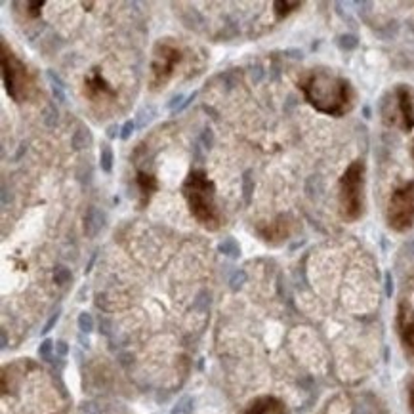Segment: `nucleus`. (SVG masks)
Instances as JSON below:
<instances>
[{
    "mask_svg": "<svg viewBox=\"0 0 414 414\" xmlns=\"http://www.w3.org/2000/svg\"><path fill=\"white\" fill-rule=\"evenodd\" d=\"M411 157H413V160H414V142H413V147H411Z\"/></svg>",
    "mask_w": 414,
    "mask_h": 414,
    "instance_id": "obj_16",
    "label": "nucleus"
},
{
    "mask_svg": "<svg viewBox=\"0 0 414 414\" xmlns=\"http://www.w3.org/2000/svg\"><path fill=\"white\" fill-rule=\"evenodd\" d=\"M365 162L353 160L338 182V207L344 222H357L365 212Z\"/></svg>",
    "mask_w": 414,
    "mask_h": 414,
    "instance_id": "obj_3",
    "label": "nucleus"
},
{
    "mask_svg": "<svg viewBox=\"0 0 414 414\" xmlns=\"http://www.w3.org/2000/svg\"><path fill=\"white\" fill-rule=\"evenodd\" d=\"M393 102H395V107H393V124H397L403 132H413L414 130V100L411 90L405 86V84H399L393 92Z\"/></svg>",
    "mask_w": 414,
    "mask_h": 414,
    "instance_id": "obj_8",
    "label": "nucleus"
},
{
    "mask_svg": "<svg viewBox=\"0 0 414 414\" xmlns=\"http://www.w3.org/2000/svg\"><path fill=\"white\" fill-rule=\"evenodd\" d=\"M290 233H292V220L288 216H277L275 220L262 223L258 227V235L262 237V241L270 243V245L285 243L290 237Z\"/></svg>",
    "mask_w": 414,
    "mask_h": 414,
    "instance_id": "obj_9",
    "label": "nucleus"
},
{
    "mask_svg": "<svg viewBox=\"0 0 414 414\" xmlns=\"http://www.w3.org/2000/svg\"><path fill=\"white\" fill-rule=\"evenodd\" d=\"M300 8H302V2H283V0L273 2V14H275V17H277L279 21Z\"/></svg>",
    "mask_w": 414,
    "mask_h": 414,
    "instance_id": "obj_13",
    "label": "nucleus"
},
{
    "mask_svg": "<svg viewBox=\"0 0 414 414\" xmlns=\"http://www.w3.org/2000/svg\"><path fill=\"white\" fill-rule=\"evenodd\" d=\"M135 185H138V191H140V207H145L153 195L160 189L157 176L153 172H147V170H138L135 172Z\"/></svg>",
    "mask_w": 414,
    "mask_h": 414,
    "instance_id": "obj_12",
    "label": "nucleus"
},
{
    "mask_svg": "<svg viewBox=\"0 0 414 414\" xmlns=\"http://www.w3.org/2000/svg\"><path fill=\"white\" fill-rule=\"evenodd\" d=\"M408 406H411V413L414 414V382L408 388Z\"/></svg>",
    "mask_w": 414,
    "mask_h": 414,
    "instance_id": "obj_15",
    "label": "nucleus"
},
{
    "mask_svg": "<svg viewBox=\"0 0 414 414\" xmlns=\"http://www.w3.org/2000/svg\"><path fill=\"white\" fill-rule=\"evenodd\" d=\"M243 414H288L285 401L275 395H260L252 399Z\"/></svg>",
    "mask_w": 414,
    "mask_h": 414,
    "instance_id": "obj_11",
    "label": "nucleus"
},
{
    "mask_svg": "<svg viewBox=\"0 0 414 414\" xmlns=\"http://www.w3.org/2000/svg\"><path fill=\"white\" fill-rule=\"evenodd\" d=\"M298 88L315 111L328 117H344L355 105V90L350 80L323 67L303 73Z\"/></svg>",
    "mask_w": 414,
    "mask_h": 414,
    "instance_id": "obj_1",
    "label": "nucleus"
},
{
    "mask_svg": "<svg viewBox=\"0 0 414 414\" xmlns=\"http://www.w3.org/2000/svg\"><path fill=\"white\" fill-rule=\"evenodd\" d=\"M386 222L390 229L405 233L414 227V182H406L395 187L388 200Z\"/></svg>",
    "mask_w": 414,
    "mask_h": 414,
    "instance_id": "obj_5",
    "label": "nucleus"
},
{
    "mask_svg": "<svg viewBox=\"0 0 414 414\" xmlns=\"http://www.w3.org/2000/svg\"><path fill=\"white\" fill-rule=\"evenodd\" d=\"M397 332L401 344L414 357V305L401 302L397 308Z\"/></svg>",
    "mask_w": 414,
    "mask_h": 414,
    "instance_id": "obj_10",
    "label": "nucleus"
},
{
    "mask_svg": "<svg viewBox=\"0 0 414 414\" xmlns=\"http://www.w3.org/2000/svg\"><path fill=\"white\" fill-rule=\"evenodd\" d=\"M82 94L90 104L102 105V104H113L117 100V90L107 82L104 73L100 67H94L86 73L84 82H82Z\"/></svg>",
    "mask_w": 414,
    "mask_h": 414,
    "instance_id": "obj_7",
    "label": "nucleus"
},
{
    "mask_svg": "<svg viewBox=\"0 0 414 414\" xmlns=\"http://www.w3.org/2000/svg\"><path fill=\"white\" fill-rule=\"evenodd\" d=\"M44 4L46 2H42V0H37V2H27L25 4V12H27V16L29 17H40V12H42V8H44Z\"/></svg>",
    "mask_w": 414,
    "mask_h": 414,
    "instance_id": "obj_14",
    "label": "nucleus"
},
{
    "mask_svg": "<svg viewBox=\"0 0 414 414\" xmlns=\"http://www.w3.org/2000/svg\"><path fill=\"white\" fill-rule=\"evenodd\" d=\"M2 56H0V64H2V82H4V90L16 104H23L29 102L35 92H37V84H35V77L29 71V67L16 56V52L10 48L8 42L2 40Z\"/></svg>",
    "mask_w": 414,
    "mask_h": 414,
    "instance_id": "obj_4",
    "label": "nucleus"
},
{
    "mask_svg": "<svg viewBox=\"0 0 414 414\" xmlns=\"http://www.w3.org/2000/svg\"><path fill=\"white\" fill-rule=\"evenodd\" d=\"M183 52L172 40H159L153 50L151 71H149V84L153 90H160L174 77L178 65L182 64Z\"/></svg>",
    "mask_w": 414,
    "mask_h": 414,
    "instance_id": "obj_6",
    "label": "nucleus"
},
{
    "mask_svg": "<svg viewBox=\"0 0 414 414\" xmlns=\"http://www.w3.org/2000/svg\"><path fill=\"white\" fill-rule=\"evenodd\" d=\"M182 195L189 212L208 232H218L223 225V214L216 203V185L205 170H191L182 183Z\"/></svg>",
    "mask_w": 414,
    "mask_h": 414,
    "instance_id": "obj_2",
    "label": "nucleus"
}]
</instances>
